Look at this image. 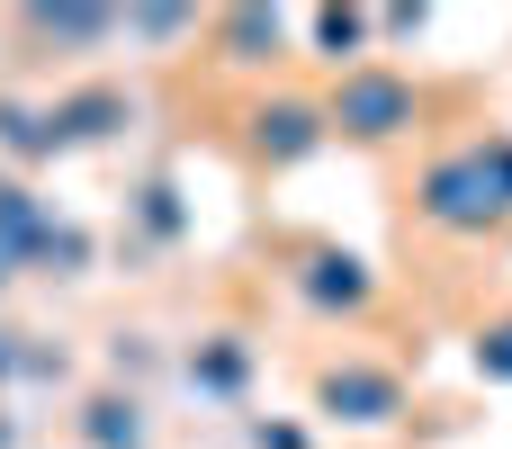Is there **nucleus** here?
Listing matches in <instances>:
<instances>
[{"label":"nucleus","instance_id":"5","mask_svg":"<svg viewBox=\"0 0 512 449\" xmlns=\"http://www.w3.org/2000/svg\"><path fill=\"white\" fill-rule=\"evenodd\" d=\"M261 144L270 153H306L315 144V108H261Z\"/></svg>","mask_w":512,"mask_h":449},{"label":"nucleus","instance_id":"6","mask_svg":"<svg viewBox=\"0 0 512 449\" xmlns=\"http://www.w3.org/2000/svg\"><path fill=\"white\" fill-rule=\"evenodd\" d=\"M90 432H99V449H135L144 432H135V405H90Z\"/></svg>","mask_w":512,"mask_h":449},{"label":"nucleus","instance_id":"2","mask_svg":"<svg viewBox=\"0 0 512 449\" xmlns=\"http://www.w3.org/2000/svg\"><path fill=\"white\" fill-rule=\"evenodd\" d=\"M432 216H441V225H477V216H495V180H486V162H441V171H432Z\"/></svg>","mask_w":512,"mask_h":449},{"label":"nucleus","instance_id":"4","mask_svg":"<svg viewBox=\"0 0 512 449\" xmlns=\"http://www.w3.org/2000/svg\"><path fill=\"white\" fill-rule=\"evenodd\" d=\"M306 288H315L324 306H360V297H369V279H360V261H342V252H324Z\"/></svg>","mask_w":512,"mask_h":449},{"label":"nucleus","instance_id":"1","mask_svg":"<svg viewBox=\"0 0 512 449\" xmlns=\"http://www.w3.org/2000/svg\"><path fill=\"white\" fill-rule=\"evenodd\" d=\"M351 135H396L405 117H414V90L405 81H387V72H360V81H342V108H333Z\"/></svg>","mask_w":512,"mask_h":449},{"label":"nucleus","instance_id":"3","mask_svg":"<svg viewBox=\"0 0 512 449\" xmlns=\"http://www.w3.org/2000/svg\"><path fill=\"white\" fill-rule=\"evenodd\" d=\"M324 405H333V414H351V423H387V414H396V378L333 369V378H324Z\"/></svg>","mask_w":512,"mask_h":449}]
</instances>
